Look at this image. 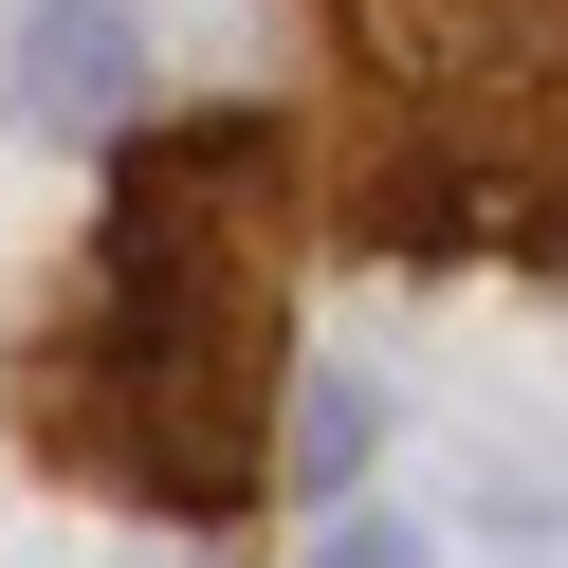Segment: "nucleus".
Masks as SVG:
<instances>
[{
    "label": "nucleus",
    "instance_id": "obj_4",
    "mask_svg": "<svg viewBox=\"0 0 568 568\" xmlns=\"http://www.w3.org/2000/svg\"><path fill=\"white\" fill-rule=\"evenodd\" d=\"M367 458H385V385H348V367H312V385H294V477H312V495H348V477H367Z\"/></svg>",
    "mask_w": 568,
    "mask_h": 568
},
{
    "label": "nucleus",
    "instance_id": "obj_3",
    "mask_svg": "<svg viewBox=\"0 0 568 568\" xmlns=\"http://www.w3.org/2000/svg\"><path fill=\"white\" fill-rule=\"evenodd\" d=\"M129 92H148V19L129 0H38L19 19V111L38 129H111Z\"/></svg>",
    "mask_w": 568,
    "mask_h": 568
},
{
    "label": "nucleus",
    "instance_id": "obj_1",
    "mask_svg": "<svg viewBox=\"0 0 568 568\" xmlns=\"http://www.w3.org/2000/svg\"><path fill=\"white\" fill-rule=\"evenodd\" d=\"M275 367H294V129L202 111L111 165L92 294L38 348V440L129 514L221 531L275 477Z\"/></svg>",
    "mask_w": 568,
    "mask_h": 568
},
{
    "label": "nucleus",
    "instance_id": "obj_5",
    "mask_svg": "<svg viewBox=\"0 0 568 568\" xmlns=\"http://www.w3.org/2000/svg\"><path fill=\"white\" fill-rule=\"evenodd\" d=\"M312 568H422V531H404V514H348V531H331Z\"/></svg>",
    "mask_w": 568,
    "mask_h": 568
},
{
    "label": "nucleus",
    "instance_id": "obj_2",
    "mask_svg": "<svg viewBox=\"0 0 568 568\" xmlns=\"http://www.w3.org/2000/svg\"><path fill=\"white\" fill-rule=\"evenodd\" d=\"M331 19V221L367 257L568 275V0H312Z\"/></svg>",
    "mask_w": 568,
    "mask_h": 568
}]
</instances>
